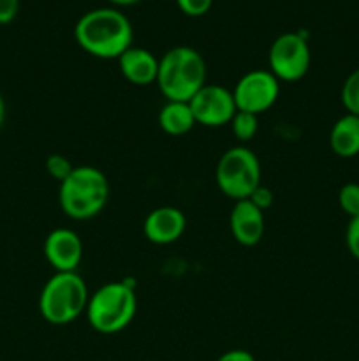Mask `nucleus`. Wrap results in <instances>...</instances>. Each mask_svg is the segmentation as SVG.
Wrapping results in <instances>:
<instances>
[{
	"label": "nucleus",
	"instance_id": "nucleus-1",
	"mask_svg": "<svg viewBox=\"0 0 359 361\" xmlns=\"http://www.w3.org/2000/svg\"><path fill=\"white\" fill-rule=\"evenodd\" d=\"M77 46L97 59L118 60L132 46L134 30L129 18L115 7L84 13L74 27Z\"/></svg>",
	"mask_w": 359,
	"mask_h": 361
},
{
	"label": "nucleus",
	"instance_id": "nucleus-2",
	"mask_svg": "<svg viewBox=\"0 0 359 361\" xmlns=\"http://www.w3.org/2000/svg\"><path fill=\"white\" fill-rule=\"evenodd\" d=\"M206 76L203 55L190 46H176L158 60L155 83L168 101L189 102L206 85Z\"/></svg>",
	"mask_w": 359,
	"mask_h": 361
},
{
	"label": "nucleus",
	"instance_id": "nucleus-3",
	"mask_svg": "<svg viewBox=\"0 0 359 361\" xmlns=\"http://www.w3.org/2000/svg\"><path fill=\"white\" fill-rule=\"evenodd\" d=\"M109 180L94 166H74L73 173L60 182V208L74 221H87L106 208L109 201Z\"/></svg>",
	"mask_w": 359,
	"mask_h": 361
},
{
	"label": "nucleus",
	"instance_id": "nucleus-4",
	"mask_svg": "<svg viewBox=\"0 0 359 361\" xmlns=\"http://www.w3.org/2000/svg\"><path fill=\"white\" fill-rule=\"evenodd\" d=\"M137 312L136 288L129 279L104 284L90 296L87 319L95 331L118 334L132 323Z\"/></svg>",
	"mask_w": 359,
	"mask_h": 361
},
{
	"label": "nucleus",
	"instance_id": "nucleus-5",
	"mask_svg": "<svg viewBox=\"0 0 359 361\" xmlns=\"http://www.w3.org/2000/svg\"><path fill=\"white\" fill-rule=\"evenodd\" d=\"M88 300L87 282L77 271H56L39 295V310L49 324L63 326L87 312Z\"/></svg>",
	"mask_w": 359,
	"mask_h": 361
},
{
	"label": "nucleus",
	"instance_id": "nucleus-6",
	"mask_svg": "<svg viewBox=\"0 0 359 361\" xmlns=\"http://www.w3.org/2000/svg\"><path fill=\"white\" fill-rule=\"evenodd\" d=\"M260 162L246 147H232L222 154L215 169V180L222 192L234 201L248 200L260 185Z\"/></svg>",
	"mask_w": 359,
	"mask_h": 361
},
{
	"label": "nucleus",
	"instance_id": "nucleus-7",
	"mask_svg": "<svg viewBox=\"0 0 359 361\" xmlns=\"http://www.w3.org/2000/svg\"><path fill=\"white\" fill-rule=\"evenodd\" d=\"M270 71L278 81H299L306 76L312 62L308 41L298 32H285L278 35L267 55Z\"/></svg>",
	"mask_w": 359,
	"mask_h": 361
},
{
	"label": "nucleus",
	"instance_id": "nucleus-8",
	"mask_svg": "<svg viewBox=\"0 0 359 361\" xmlns=\"http://www.w3.org/2000/svg\"><path fill=\"white\" fill-rule=\"evenodd\" d=\"M280 95V81L271 71L253 69L243 74L232 90L236 109L259 116L277 102Z\"/></svg>",
	"mask_w": 359,
	"mask_h": 361
},
{
	"label": "nucleus",
	"instance_id": "nucleus-9",
	"mask_svg": "<svg viewBox=\"0 0 359 361\" xmlns=\"http://www.w3.org/2000/svg\"><path fill=\"white\" fill-rule=\"evenodd\" d=\"M196 123L204 127H220L231 123L236 109L232 92L220 85L206 83L189 101Z\"/></svg>",
	"mask_w": 359,
	"mask_h": 361
},
{
	"label": "nucleus",
	"instance_id": "nucleus-10",
	"mask_svg": "<svg viewBox=\"0 0 359 361\" xmlns=\"http://www.w3.org/2000/svg\"><path fill=\"white\" fill-rule=\"evenodd\" d=\"M44 256L56 271H77L83 259V242L73 229H53L46 236Z\"/></svg>",
	"mask_w": 359,
	"mask_h": 361
},
{
	"label": "nucleus",
	"instance_id": "nucleus-11",
	"mask_svg": "<svg viewBox=\"0 0 359 361\" xmlns=\"http://www.w3.org/2000/svg\"><path fill=\"white\" fill-rule=\"evenodd\" d=\"M185 228L187 219L182 210L175 207H160L144 219L143 233L148 242L155 245H169L182 238Z\"/></svg>",
	"mask_w": 359,
	"mask_h": 361
},
{
	"label": "nucleus",
	"instance_id": "nucleus-12",
	"mask_svg": "<svg viewBox=\"0 0 359 361\" xmlns=\"http://www.w3.org/2000/svg\"><path fill=\"white\" fill-rule=\"evenodd\" d=\"M229 228L236 242L243 247H253L263 240L264 212H260L250 200L236 201L229 217Z\"/></svg>",
	"mask_w": 359,
	"mask_h": 361
},
{
	"label": "nucleus",
	"instance_id": "nucleus-13",
	"mask_svg": "<svg viewBox=\"0 0 359 361\" xmlns=\"http://www.w3.org/2000/svg\"><path fill=\"white\" fill-rule=\"evenodd\" d=\"M118 66L123 78L137 87H148L157 81L158 59L148 49L130 46L118 59Z\"/></svg>",
	"mask_w": 359,
	"mask_h": 361
},
{
	"label": "nucleus",
	"instance_id": "nucleus-14",
	"mask_svg": "<svg viewBox=\"0 0 359 361\" xmlns=\"http://www.w3.org/2000/svg\"><path fill=\"white\" fill-rule=\"evenodd\" d=\"M329 147L338 157L351 159L359 154V116L344 115L334 122L329 133Z\"/></svg>",
	"mask_w": 359,
	"mask_h": 361
},
{
	"label": "nucleus",
	"instance_id": "nucleus-15",
	"mask_svg": "<svg viewBox=\"0 0 359 361\" xmlns=\"http://www.w3.org/2000/svg\"><path fill=\"white\" fill-rule=\"evenodd\" d=\"M158 126L169 136H183L196 126L189 102L168 101L158 113Z\"/></svg>",
	"mask_w": 359,
	"mask_h": 361
},
{
	"label": "nucleus",
	"instance_id": "nucleus-16",
	"mask_svg": "<svg viewBox=\"0 0 359 361\" xmlns=\"http://www.w3.org/2000/svg\"><path fill=\"white\" fill-rule=\"evenodd\" d=\"M229 126H231V130L236 136V140L246 143V141L256 137L257 129H259V120H257V115H252V113L236 111Z\"/></svg>",
	"mask_w": 359,
	"mask_h": 361
},
{
	"label": "nucleus",
	"instance_id": "nucleus-17",
	"mask_svg": "<svg viewBox=\"0 0 359 361\" xmlns=\"http://www.w3.org/2000/svg\"><path fill=\"white\" fill-rule=\"evenodd\" d=\"M341 104L347 113L359 116V67L348 74L341 87Z\"/></svg>",
	"mask_w": 359,
	"mask_h": 361
},
{
	"label": "nucleus",
	"instance_id": "nucleus-18",
	"mask_svg": "<svg viewBox=\"0 0 359 361\" xmlns=\"http://www.w3.org/2000/svg\"><path fill=\"white\" fill-rule=\"evenodd\" d=\"M340 208L351 219L359 215V183H345L338 192Z\"/></svg>",
	"mask_w": 359,
	"mask_h": 361
},
{
	"label": "nucleus",
	"instance_id": "nucleus-19",
	"mask_svg": "<svg viewBox=\"0 0 359 361\" xmlns=\"http://www.w3.org/2000/svg\"><path fill=\"white\" fill-rule=\"evenodd\" d=\"M74 166L70 164L69 159L65 155L60 154H51L48 159H46V171L51 178L58 180V182H63L67 176L73 173Z\"/></svg>",
	"mask_w": 359,
	"mask_h": 361
},
{
	"label": "nucleus",
	"instance_id": "nucleus-20",
	"mask_svg": "<svg viewBox=\"0 0 359 361\" xmlns=\"http://www.w3.org/2000/svg\"><path fill=\"white\" fill-rule=\"evenodd\" d=\"M176 6L180 7L183 14L192 18L204 16L213 6V0H176Z\"/></svg>",
	"mask_w": 359,
	"mask_h": 361
},
{
	"label": "nucleus",
	"instance_id": "nucleus-21",
	"mask_svg": "<svg viewBox=\"0 0 359 361\" xmlns=\"http://www.w3.org/2000/svg\"><path fill=\"white\" fill-rule=\"evenodd\" d=\"M345 242H347V249L352 254V257L359 261V215L351 219V222H348Z\"/></svg>",
	"mask_w": 359,
	"mask_h": 361
},
{
	"label": "nucleus",
	"instance_id": "nucleus-22",
	"mask_svg": "<svg viewBox=\"0 0 359 361\" xmlns=\"http://www.w3.org/2000/svg\"><path fill=\"white\" fill-rule=\"evenodd\" d=\"M248 200L252 201L260 212H266L267 208H271V204H273V192H271L267 187L259 185L252 194H250Z\"/></svg>",
	"mask_w": 359,
	"mask_h": 361
},
{
	"label": "nucleus",
	"instance_id": "nucleus-23",
	"mask_svg": "<svg viewBox=\"0 0 359 361\" xmlns=\"http://www.w3.org/2000/svg\"><path fill=\"white\" fill-rule=\"evenodd\" d=\"M20 0H0V25H7L18 16Z\"/></svg>",
	"mask_w": 359,
	"mask_h": 361
},
{
	"label": "nucleus",
	"instance_id": "nucleus-24",
	"mask_svg": "<svg viewBox=\"0 0 359 361\" xmlns=\"http://www.w3.org/2000/svg\"><path fill=\"white\" fill-rule=\"evenodd\" d=\"M215 361H256V358H253L252 353L245 351V349H231V351L218 356Z\"/></svg>",
	"mask_w": 359,
	"mask_h": 361
},
{
	"label": "nucleus",
	"instance_id": "nucleus-25",
	"mask_svg": "<svg viewBox=\"0 0 359 361\" xmlns=\"http://www.w3.org/2000/svg\"><path fill=\"white\" fill-rule=\"evenodd\" d=\"M4 120H6V102H4L2 94H0V129L4 126Z\"/></svg>",
	"mask_w": 359,
	"mask_h": 361
},
{
	"label": "nucleus",
	"instance_id": "nucleus-26",
	"mask_svg": "<svg viewBox=\"0 0 359 361\" xmlns=\"http://www.w3.org/2000/svg\"><path fill=\"white\" fill-rule=\"evenodd\" d=\"M108 2L115 4V6H134V4L141 2V0H108Z\"/></svg>",
	"mask_w": 359,
	"mask_h": 361
}]
</instances>
